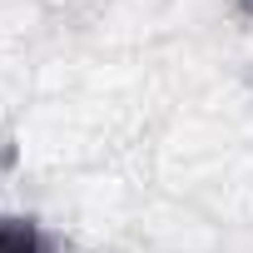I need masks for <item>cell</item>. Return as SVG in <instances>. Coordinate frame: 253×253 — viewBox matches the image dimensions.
<instances>
[{
	"label": "cell",
	"instance_id": "6da1fadb",
	"mask_svg": "<svg viewBox=\"0 0 253 253\" xmlns=\"http://www.w3.org/2000/svg\"><path fill=\"white\" fill-rule=\"evenodd\" d=\"M0 253H60L50 228L30 213H0Z\"/></svg>",
	"mask_w": 253,
	"mask_h": 253
},
{
	"label": "cell",
	"instance_id": "7a4b0ae2",
	"mask_svg": "<svg viewBox=\"0 0 253 253\" xmlns=\"http://www.w3.org/2000/svg\"><path fill=\"white\" fill-rule=\"evenodd\" d=\"M233 5H238V15H243V20H253V0H233Z\"/></svg>",
	"mask_w": 253,
	"mask_h": 253
}]
</instances>
